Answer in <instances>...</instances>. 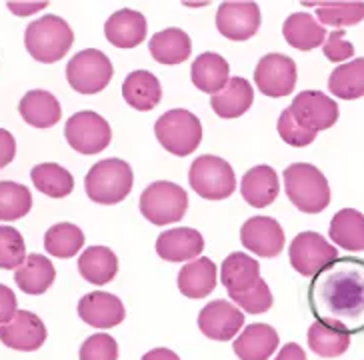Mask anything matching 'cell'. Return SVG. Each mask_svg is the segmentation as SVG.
Returning <instances> with one entry per match:
<instances>
[{
  "label": "cell",
  "instance_id": "obj_17",
  "mask_svg": "<svg viewBox=\"0 0 364 360\" xmlns=\"http://www.w3.org/2000/svg\"><path fill=\"white\" fill-rule=\"evenodd\" d=\"M124 305L110 292H88L78 302V317L95 329H114L124 320Z\"/></svg>",
  "mask_w": 364,
  "mask_h": 360
},
{
  "label": "cell",
  "instance_id": "obj_46",
  "mask_svg": "<svg viewBox=\"0 0 364 360\" xmlns=\"http://www.w3.org/2000/svg\"><path fill=\"white\" fill-rule=\"evenodd\" d=\"M48 6V2H11L9 9H11L16 16H28L33 12L43 11Z\"/></svg>",
  "mask_w": 364,
  "mask_h": 360
},
{
  "label": "cell",
  "instance_id": "obj_3",
  "mask_svg": "<svg viewBox=\"0 0 364 360\" xmlns=\"http://www.w3.org/2000/svg\"><path fill=\"white\" fill-rule=\"evenodd\" d=\"M284 191L290 202L306 214H318L331 202V186L326 176L306 162L290 164L284 170Z\"/></svg>",
  "mask_w": 364,
  "mask_h": 360
},
{
  "label": "cell",
  "instance_id": "obj_27",
  "mask_svg": "<svg viewBox=\"0 0 364 360\" xmlns=\"http://www.w3.org/2000/svg\"><path fill=\"white\" fill-rule=\"evenodd\" d=\"M78 272L90 285H108L118 272L117 255L107 246H90L78 258Z\"/></svg>",
  "mask_w": 364,
  "mask_h": 360
},
{
  "label": "cell",
  "instance_id": "obj_22",
  "mask_svg": "<svg viewBox=\"0 0 364 360\" xmlns=\"http://www.w3.org/2000/svg\"><path fill=\"white\" fill-rule=\"evenodd\" d=\"M220 278L226 286L228 295H242L262 280L260 278V265L255 258L242 253H232L226 258L220 268Z\"/></svg>",
  "mask_w": 364,
  "mask_h": 360
},
{
  "label": "cell",
  "instance_id": "obj_1",
  "mask_svg": "<svg viewBox=\"0 0 364 360\" xmlns=\"http://www.w3.org/2000/svg\"><path fill=\"white\" fill-rule=\"evenodd\" d=\"M311 312L328 329L364 332V260L343 256L324 266L309 286Z\"/></svg>",
  "mask_w": 364,
  "mask_h": 360
},
{
  "label": "cell",
  "instance_id": "obj_39",
  "mask_svg": "<svg viewBox=\"0 0 364 360\" xmlns=\"http://www.w3.org/2000/svg\"><path fill=\"white\" fill-rule=\"evenodd\" d=\"M26 260V244L12 226H0V270L21 268Z\"/></svg>",
  "mask_w": 364,
  "mask_h": 360
},
{
  "label": "cell",
  "instance_id": "obj_12",
  "mask_svg": "<svg viewBox=\"0 0 364 360\" xmlns=\"http://www.w3.org/2000/svg\"><path fill=\"white\" fill-rule=\"evenodd\" d=\"M255 83L270 98L290 95L296 86V64L284 54H267L258 60Z\"/></svg>",
  "mask_w": 364,
  "mask_h": 360
},
{
  "label": "cell",
  "instance_id": "obj_45",
  "mask_svg": "<svg viewBox=\"0 0 364 360\" xmlns=\"http://www.w3.org/2000/svg\"><path fill=\"white\" fill-rule=\"evenodd\" d=\"M16 154V140L9 130L0 128V169L9 166Z\"/></svg>",
  "mask_w": 364,
  "mask_h": 360
},
{
  "label": "cell",
  "instance_id": "obj_36",
  "mask_svg": "<svg viewBox=\"0 0 364 360\" xmlns=\"http://www.w3.org/2000/svg\"><path fill=\"white\" fill-rule=\"evenodd\" d=\"M304 6H316V18L338 31L364 21V2H304Z\"/></svg>",
  "mask_w": 364,
  "mask_h": 360
},
{
  "label": "cell",
  "instance_id": "obj_25",
  "mask_svg": "<svg viewBox=\"0 0 364 360\" xmlns=\"http://www.w3.org/2000/svg\"><path fill=\"white\" fill-rule=\"evenodd\" d=\"M255 92L247 78H230L228 85L210 98V106L220 118H238L252 106Z\"/></svg>",
  "mask_w": 364,
  "mask_h": 360
},
{
  "label": "cell",
  "instance_id": "obj_40",
  "mask_svg": "<svg viewBox=\"0 0 364 360\" xmlns=\"http://www.w3.org/2000/svg\"><path fill=\"white\" fill-rule=\"evenodd\" d=\"M232 302H236L248 314H262L272 307V292L264 280H260L255 288H250L242 295H232Z\"/></svg>",
  "mask_w": 364,
  "mask_h": 360
},
{
  "label": "cell",
  "instance_id": "obj_11",
  "mask_svg": "<svg viewBox=\"0 0 364 360\" xmlns=\"http://www.w3.org/2000/svg\"><path fill=\"white\" fill-rule=\"evenodd\" d=\"M336 248L318 233H300L290 244V265L302 276H316L336 260Z\"/></svg>",
  "mask_w": 364,
  "mask_h": 360
},
{
  "label": "cell",
  "instance_id": "obj_43",
  "mask_svg": "<svg viewBox=\"0 0 364 360\" xmlns=\"http://www.w3.org/2000/svg\"><path fill=\"white\" fill-rule=\"evenodd\" d=\"M322 51L331 63H343V60L353 58L354 46L353 43L344 41V31H332L322 46Z\"/></svg>",
  "mask_w": 364,
  "mask_h": 360
},
{
  "label": "cell",
  "instance_id": "obj_13",
  "mask_svg": "<svg viewBox=\"0 0 364 360\" xmlns=\"http://www.w3.org/2000/svg\"><path fill=\"white\" fill-rule=\"evenodd\" d=\"M260 21L257 2H223L216 14V28L226 38L242 43L257 34Z\"/></svg>",
  "mask_w": 364,
  "mask_h": 360
},
{
  "label": "cell",
  "instance_id": "obj_38",
  "mask_svg": "<svg viewBox=\"0 0 364 360\" xmlns=\"http://www.w3.org/2000/svg\"><path fill=\"white\" fill-rule=\"evenodd\" d=\"M309 346L314 350L318 356H326V359H334L344 354L348 346H350V337L338 332V330L328 329L321 322H314L309 329Z\"/></svg>",
  "mask_w": 364,
  "mask_h": 360
},
{
  "label": "cell",
  "instance_id": "obj_24",
  "mask_svg": "<svg viewBox=\"0 0 364 360\" xmlns=\"http://www.w3.org/2000/svg\"><path fill=\"white\" fill-rule=\"evenodd\" d=\"M191 76H193V85L198 90L215 96L228 85L230 66L220 54L204 53L193 63Z\"/></svg>",
  "mask_w": 364,
  "mask_h": 360
},
{
  "label": "cell",
  "instance_id": "obj_48",
  "mask_svg": "<svg viewBox=\"0 0 364 360\" xmlns=\"http://www.w3.org/2000/svg\"><path fill=\"white\" fill-rule=\"evenodd\" d=\"M142 360H181V356L176 352H172L168 349H154L146 352Z\"/></svg>",
  "mask_w": 364,
  "mask_h": 360
},
{
  "label": "cell",
  "instance_id": "obj_26",
  "mask_svg": "<svg viewBox=\"0 0 364 360\" xmlns=\"http://www.w3.org/2000/svg\"><path fill=\"white\" fill-rule=\"evenodd\" d=\"M122 96L134 110L146 112L161 102V83L149 70H134L127 76V80L122 85Z\"/></svg>",
  "mask_w": 364,
  "mask_h": 360
},
{
  "label": "cell",
  "instance_id": "obj_5",
  "mask_svg": "<svg viewBox=\"0 0 364 360\" xmlns=\"http://www.w3.org/2000/svg\"><path fill=\"white\" fill-rule=\"evenodd\" d=\"M154 134L162 144V149H166L171 154L188 157L198 149L203 140V127L193 112L184 108H174V110L164 112L156 120Z\"/></svg>",
  "mask_w": 364,
  "mask_h": 360
},
{
  "label": "cell",
  "instance_id": "obj_21",
  "mask_svg": "<svg viewBox=\"0 0 364 360\" xmlns=\"http://www.w3.org/2000/svg\"><path fill=\"white\" fill-rule=\"evenodd\" d=\"M279 191V174L274 172V169H270L267 164L248 170L247 174H245V179H242V186H240L242 198L250 206H255V208L270 206L272 202L277 201Z\"/></svg>",
  "mask_w": 364,
  "mask_h": 360
},
{
  "label": "cell",
  "instance_id": "obj_16",
  "mask_svg": "<svg viewBox=\"0 0 364 360\" xmlns=\"http://www.w3.org/2000/svg\"><path fill=\"white\" fill-rule=\"evenodd\" d=\"M46 340V327L41 318L28 310H18L11 322L0 327V342L12 350L33 352Z\"/></svg>",
  "mask_w": 364,
  "mask_h": 360
},
{
  "label": "cell",
  "instance_id": "obj_33",
  "mask_svg": "<svg viewBox=\"0 0 364 360\" xmlns=\"http://www.w3.org/2000/svg\"><path fill=\"white\" fill-rule=\"evenodd\" d=\"M33 184L50 198H65L75 191V179L66 169L54 162H44L31 170Z\"/></svg>",
  "mask_w": 364,
  "mask_h": 360
},
{
  "label": "cell",
  "instance_id": "obj_44",
  "mask_svg": "<svg viewBox=\"0 0 364 360\" xmlns=\"http://www.w3.org/2000/svg\"><path fill=\"white\" fill-rule=\"evenodd\" d=\"M16 297H14V292H12L9 286L0 285V327L2 324H6V322H11L14 314L18 312L16 310Z\"/></svg>",
  "mask_w": 364,
  "mask_h": 360
},
{
  "label": "cell",
  "instance_id": "obj_20",
  "mask_svg": "<svg viewBox=\"0 0 364 360\" xmlns=\"http://www.w3.org/2000/svg\"><path fill=\"white\" fill-rule=\"evenodd\" d=\"M232 349L240 360H268L279 349V332L268 324H248Z\"/></svg>",
  "mask_w": 364,
  "mask_h": 360
},
{
  "label": "cell",
  "instance_id": "obj_9",
  "mask_svg": "<svg viewBox=\"0 0 364 360\" xmlns=\"http://www.w3.org/2000/svg\"><path fill=\"white\" fill-rule=\"evenodd\" d=\"M65 137L76 152L98 154L110 144L112 130L100 115L92 112V110H82V112H76L68 118L65 127Z\"/></svg>",
  "mask_w": 364,
  "mask_h": 360
},
{
  "label": "cell",
  "instance_id": "obj_8",
  "mask_svg": "<svg viewBox=\"0 0 364 360\" xmlns=\"http://www.w3.org/2000/svg\"><path fill=\"white\" fill-rule=\"evenodd\" d=\"M66 78L78 95H98L112 78V63L97 48H86L66 64Z\"/></svg>",
  "mask_w": 364,
  "mask_h": 360
},
{
  "label": "cell",
  "instance_id": "obj_4",
  "mask_svg": "<svg viewBox=\"0 0 364 360\" xmlns=\"http://www.w3.org/2000/svg\"><path fill=\"white\" fill-rule=\"evenodd\" d=\"M134 174L129 162L120 159H107L88 170L85 189L88 198L98 204H117L124 201L132 191Z\"/></svg>",
  "mask_w": 364,
  "mask_h": 360
},
{
  "label": "cell",
  "instance_id": "obj_2",
  "mask_svg": "<svg viewBox=\"0 0 364 360\" xmlns=\"http://www.w3.org/2000/svg\"><path fill=\"white\" fill-rule=\"evenodd\" d=\"M75 43V32L60 16L46 14L28 24L24 32V46L34 60L44 64L58 63Z\"/></svg>",
  "mask_w": 364,
  "mask_h": 360
},
{
  "label": "cell",
  "instance_id": "obj_15",
  "mask_svg": "<svg viewBox=\"0 0 364 360\" xmlns=\"http://www.w3.org/2000/svg\"><path fill=\"white\" fill-rule=\"evenodd\" d=\"M240 243L252 255L262 258H274L284 248V231L270 216H255L240 228Z\"/></svg>",
  "mask_w": 364,
  "mask_h": 360
},
{
  "label": "cell",
  "instance_id": "obj_28",
  "mask_svg": "<svg viewBox=\"0 0 364 360\" xmlns=\"http://www.w3.org/2000/svg\"><path fill=\"white\" fill-rule=\"evenodd\" d=\"M54 278H56V270L54 265L43 255H28L24 265L16 268L14 272V280L26 295H44L50 286H53Z\"/></svg>",
  "mask_w": 364,
  "mask_h": 360
},
{
  "label": "cell",
  "instance_id": "obj_19",
  "mask_svg": "<svg viewBox=\"0 0 364 360\" xmlns=\"http://www.w3.org/2000/svg\"><path fill=\"white\" fill-rule=\"evenodd\" d=\"M105 34L117 48H134L146 38V18L130 9L118 11L105 24Z\"/></svg>",
  "mask_w": 364,
  "mask_h": 360
},
{
  "label": "cell",
  "instance_id": "obj_10",
  "mask_svg": "<svg viewBox=\"0 0 364 360\" xmlns=\"http://www.w3.org/2000/svg\"><path fill=\"white\" fill-rule=\"evenodd\" d=\"M289 108L300 127L304 130H311L314 134L334 127L338 120V105L331 96L322 95L318 90L300 92Z\"/></svg>",
  "mask_w": 364,
  "mask_h": 360
},
{
  "label": "cell",
  "instance_id": "obj_34",
  "mask_svg": "<svg viewBox=\"0 0 364 360\" xmlns=\"http://www.w3.org/2000/svg\"><path fill=\"white\" fill-rule=\"evenodd\" d=\"M328 88L332 95L343 100H354L364 96V58H356L353 63L334 68L328 78Z\"/></svg>",
  "mask_w": 364,
  "mask_h": 360
},
{
  "label": "cell",
  "instance_id": "obj_23",
  "mask_svg": "<svg viewBox=\"0 0 364 360\" xmlns=\"http://www.w3.org/2000/svg\"><path fill=\"white\" fill-rule=\"evenodd\" d=\"M18 112L22 120L34 128H50L63 117L60 102L56 100V96L46 90L26 92L18 105Z\"/></svg>",
  "mask_w": 364,
  "mask_h": 360
},
{
  "label": "cell",
  "instance_id": "obj_7",
  "mask_svg": "<svg viewBox=\"0 0 364 360\" xmlns=\"http://www.w3.org/2000/svg\"><path fill=\"white\" fill-rule=\"evenodd\" d=\"M188 182L193 191L206 201H225L236 189L235 170L226 160L204 154L191 164Z\"/></svg>",
  "mask_w": 364,
  "mask_h": 360
},
{
  "label": "cell",
  "instance_id": "obj_31",
  "mask_svg": "<svg viewBox=\"0 0 364 360\" xmlns=\"http://www.w3.org/2000/svg\"><path fill=\"white\" fill-rule=\"evenodd\" d=\"M149 48L152 58L161 64H181L193 53L191 36L181 28H166L156 32L150 38Z\"/></svg>",
  "mask_w": 364,
  "mask_h": 360
},
{
  "label": "cell",
  "instance_id": "obj_6",
  "mask_svg": "<svg viewBox=\"0 0 364 360\" xmlns=\"http://www.w3.org/2000/svg\"><path fill=\"white\" fill-rule=\"evenodd\" d=\"M188 208V194L174 182H152L140 196L142 216L156 226L178 223Z\"/></svg>",
  "mask_w": 364,
  "mask_h": 360
},
{
  "label": "cell",
  "instance_id": "obj_14",
  "mask_svg": "<svg viewBox=\"0 0 364 360\" xmlns=\"http://www.w3.org/2000/svg\"><path fill=\"white\" fill-rule=\"evenodd\" d=\"M242 327H245L242 310L228 300L208 302L198 314V329L203 330L204 337L213 340L226 342V340L235 339Z\"/></svg>",
  "mask_w": 364,
  "mask_h": 360
},
{
  "label": "cell",
  "instance_id": "obj_18",
  "mask_svg": "<svg viewBox=\"0 0 364 360\" xmlns=\"http://www.w3.org/2000/svg\"><path fill=\"white\" fill-rule=\"evenodd\" d=\"M204 250L203 234L194 228H172L159 236L156 253L168 263L196 260V256Z\"/></svg>",
  "mask_w": 364,
  "mask_h": 360
},
{
  "label": "cell",
  "instance_id": "obj_47",
  "mask_svg": "<svg viewBox=\"0 0 364 360\" xmlns=\"http://www.w3.org/2000/svg\"><path fill=\"white\" fill-rule=\"evenodd\" d=\"M274 360H306V354H304V350L300 349L299 344L289 342V344L282 346V350L279 352V356Z\"/></svg>",
  "mask_w": 364,
  "mask_h": 360
},
{
  "label": "cell",
  "instance_id": "obj_37",
  "mask_svg": "<svg viewBox=\"0 0 364 360\" xmlns=\"http://www.w3.org/2000/svg\"><path fill=\"white\" fill-rule=\"evenodd\" d=\"M33 208V194L18 182H0V223H12Z\"/></svg>",
  "mask_w": 364,
  "mask_h": 360
},
{
  "label": "cell",
  "instance_id": "obj_30",
  "mask_svg": "<svg viewBox=\"0 0 364 360\" xmlns=\"http://www.w3.org/2000/svg\"><path fill=\"white\" fill-rule=\"evenodd\" d=\"M282 34L287 43L299 51H312L321 46L326 38V31L321 22L314 21L312 14L306 12H294L282 24Z\"/></svg>",
  "mask_w": 364,
  "mask_h": 360
},
{
  "label": "cell",
  "instance_id": "obj_32",
  "mask_svg": "<svg viewBox=\"0 0 364 360\" xmlns=\"http://www.w3.org/2000/svg\"><path fill=\"white\" fill-rule=\"evenodd\" d=\"M331 238L344 250H364V214L354 208L336 212L331 223Z\"/></svg>",
  "mask_w": 364,
  "mask_h": 360
},
{
  "label": "cell",
  "instance_id": "obj_41",
  "mask_svg": "<svg viewBox=\"0 0 364 360\" xmlns=\"http://www.w3.org/2000/svg\"><path fill=\"white\" fill-rule=\"evenodd\" d=\"M80 360H118V344L110 334H92L80 346Z\"/></svg>",
  "mask_w": 364,
  "mask_h": 360
},
{
  "label": "cell",
  "instance_id": "obj_42",
  "mask_svg": "<svg viewBox=\"0 0 364 360\" xmlns=\"http://www.w3.org/2000/svg\"><path fill=\"white\" fill-rule=\"evenodd\" d=\"M279 134L287 144H290V147H296V149H300V147H309L311 142H314V138H316L314 132H311V130H304V128L300 127L299 122L294 120L292 112H290V108L282 110V115H280Z\"/></svg>",
  "mask_w": 364,
  "mask_h": 360
},
{
  "label": "cell",
  "instance_id": "obj_35",
  "mask_svg": "<svg viewBox=\"0 0 364 360\" xmlns=\"http://www.w3.org/2000/svg\"><path fill=\"white\" fill-rule=\"evenodd\" d=\"M85 246L82 231L70 223H60L50 226L44 234V248L56 258H73Z\"/></svg>",
  "mask_w": 364,
  "mask_h": 360
},
{
  "label": "cell",
  "instance_id": "obj_29",
  "mask_svg": "<svg viewBox=\"0 0 364 360\" xmlns=\"http://www.w3.org/2000/svg\"><path fill=\"white\" fill-rule=\"evenodd\" d=\"M178 288L184 297L204 298L216 288V266L210 258H196L178 272Z\"/></svg>",
  "mask_w": 364,
  "mask_h": 360
}]
</instances>
